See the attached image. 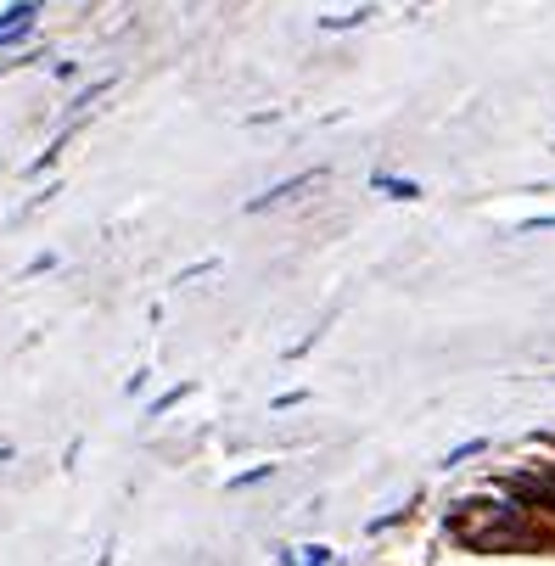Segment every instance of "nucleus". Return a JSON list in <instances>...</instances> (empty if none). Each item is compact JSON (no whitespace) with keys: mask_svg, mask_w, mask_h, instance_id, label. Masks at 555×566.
<instances>
[{"mask_svg":"<svg viewBox=\"0 0 555 566\" xmlns=\"http://www.w3.org/2000/svg\"><path fill=\"white\" fill-rule=\"evenodd\" d=\"M533 230H555V214H544V219H527V224H522V236H533Z\"/></svg>","mask_w":555,"mask_h":566,"instance_id":"4","label":"nucleus"},{"mask_svg":"<svg viewBox=\"0 0 555 566\" xmlns=\"http://www.w3.org/2000/svg\"><path fill=\"white\" fill-rule=\"evenodd\" d=\"M488 444L482 437H472V444H460V449H449V460H443V466H460V460H472V454H482Z\"/></svg>","mask_w":555,"mask_h":566,"instance_id":"3","label":"nucleus"},{"mask_svg":"<svg viewBox=\"0 0 555 566\" xmlns=\"http://www.w3.org/2000/svg\"><path fill=\"white\" fill-rule=\"evenodd\" d=\"M371 185H376L381 197H393V202H415V197H421V185H415V180H393V174H376Z\"/></svg>","mask_w":555,"mask_h":566,"instance_id":"2","label":"nucleus"},{"mask_svg":"<svg viewBox=\"0 0 555 566\" xmlns=\"http://www.w3.org/2000/svg\"><path fill=\"white\" fill-rule=\"evenodd\" d=\"M314 180H320V169L297 174V180H286V185H275V191H264V197H252L247 207H252V214H259V207H269V202H286V197H297V191H303V185H314Z\"/></svg>","mask_w":555,"mask_h":566,"instance_id":"1","label":"nucleus"}]
</instances>
